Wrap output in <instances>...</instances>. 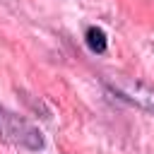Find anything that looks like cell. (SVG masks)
Listing matches in <instances>:
<instances>
[{
	"label": "cell",
	"instance_id": "cell-1",
	"mask_svg": "<svg viewBox=\"0 0 154 154\" xmlns=\"http://www.w3.org/2000/svg\"><path fill=\"white\" fill-rule=\"evenodd\" d=\"M0 140L10 142L14 147H24L29 152H38L43 147L41 130L34 123H29L26 118H22L2 106H0Z\"/></svg>",
	"mask_w": 154,
	"mask_h": 154
},
{
	"label": "cell",
	"instance_id": "cell-2",
	"mask_svg": "<svg viewBox=\"0 0 154 154\" xmlns=\"http://www.w3.org/2000/svg\"><path fill=\"white\" fill-rule=\"evenodd\" d=\"M106 87L118 99H123V101H128V103L154 116V89L149 84L135 82L130 77H113V79H106Z\"/></svg>",
	"mask_w": 154,
	"mask_h": 154
},
{
	"label": "cell",
	"instance_id": "cell-3",
	"mask_svg": "<svg viewBox=\"0 0 154 154\" xmlns=\"http://www.w3.org/2000/svg\"><path fill=\"white\" fill-rule=\"evenodd\" d=\"M84 41H87L89 51H91V53H96V55L106 53V48H108L106 31H103L101 26H87V31H84Z\"/></svg>",
	"mask_w": 154,
	"mask_h": 154
}]
</instances>
